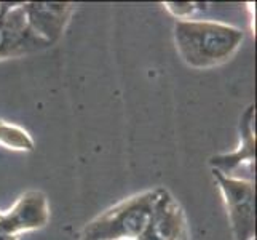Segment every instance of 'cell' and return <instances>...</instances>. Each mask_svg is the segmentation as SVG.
<instances>
[{"instance_id": "obj_1", "label": "cell", "mask_w": 257, "mask_h": 240, "mask_svg": "<svg viewBox=\"0 0 257 240\" xmlns=\"http://www.w3.org/2000/svg\"><path fill=\"white\" fill-rule=\"evenodd\" d=\"M241 29L217 21L177 20L174 42L181 58L190 67L206 69L228 61L240 48Z\"/></svg>"}, {"instance_id": "obj_2", "label": "cell", "mask_w": 257, "mask_h": 240, "mask_svg": "<svg viewBox=\"0 0 257 240\" xmlns=\"http://www.w3.org/2000/svg\"><path fill=\"white\" fill-rule=\"evenodd\" d=\"M160 188L123 200L90 221L82 240H136L147 227Z\"/></svg>"}, {"instance_id": "obj_3", "label": "cell", "mask_w": 257, "mask_h": 240, "mask_svg": "<svg viewBox=\"0 0 257 240\" xmlns=\"http://www.w3.org/2000/svg\"><path fill=\"white\" fill-rule=\"evenodd\" d=\"M222 191L235 240L255 238V186L252 180L225 176L212 170Z\"/></svg>"}, {"instance_id": "obj_4", "label": "cell", "mask_w": 257, "mask_h": 240, "mask_svg": "<svg viewBox=\"0 0 257 240\" xmlns=\"http://www.w3.org/2000/svg\"><path fill=\"white\" fill-rule=\"evenodd\" d=\"M51 47L29 28L23 4L0 2V59L16 58L26 53Z\"/></svg>"}, {"instance_id": "obj_5", "label": "cell", "mask_w": 257, "mask_h": 240, "mask_svg": "<svg viewBox=\"0 0 257 240\" xmlns=\"http://www.w3.org/2000/svg\"><path fill=\"white\" fill-rule=\"evenodd\" d=\"M136 240H189L185 213L165 188H160L152 218Z\"/></svg>"}, {"instance_id": "obj_6", "label": "cell", "mask_w": 257, "mask_h": 240, "mask_svg": "<svg viewBox=\"0 0 257 240\" xmlns=\"http://www.w3.org/2000/svg\"><path fill=\"white\" fill-rule=\"evenodd\" d=\"M50 208L45 194L29 191L23 194L13 208L0 213V234L18 235L26 230L40 229L48 223Z\"/></svg>"}, {"instance_id": "obj_7", "label": "cell", "mask_w": 257, "mask_h": 240, "mask_svg": "<svg viewBox=\"0 0 257 240\" xmlns=\"http://www.w3.org/2000/svg\"><path fill=\"white\" fill-rule=\"evenodd\" d=\"M23 7L31 31L50 45L59 40L74 12L72 4L61 2H29Z\"/></svg>"}, {"instance_id": "obj_8", "label": "cell", "mask_w": 257, "mask_h": 240, "mask_svg": "<svg viewBox=\"0 0 257 240\" xmlns=\"http://www.w3.org/2000/svg\"><path fill=\"white\" fill-rule=\"evenodd\" d=\"M255 108L254 104L247 106V109L243 112L240 119V136L241 143L240 147L230 154H220L211 158L212 170H217L225 176H232L246 164L249 168L255 164Z\"/></svg>"}, {"instance_id": "obj_9", "label": "cell", "mask_w": 257, "mask_h": 240, "mask_svg": "<svg viewBox=\"0 0 257 240\" xmlns=\"http://www.w3.org/2000/svg\"><path fill=\"white\" fill-rule=\"evenodd\" d=\"M0 143L7 147L18 149V150H32L34 141L31 135L24 128L16 125H8L0 120Z\"/></svg>"}, {"instance_id": "obj_10", "label": "cell", "mask_w": 257, "mask_h": 240, "mask_svg": "<svg viewBox=\"0 0 257 240\" xmlns=\"http://www.w3.org/2000/svg\"><path fill=\"white\" fill-rule=\"evenodd\" d=\"M166 8L171 13H174L177 18H182V16L190 15L195 10V5L193 4H166Z\"/></svg>"}, {"instance_id": "obj_11", "label": "cell", "mask_w": 257, "mask_h": 240, "mask_svg": "<svg viewBox=\"0 0 257 240\" xmlns=\"http://www.w3.org/2000/svg\"><path fill=\"white\" fill-rule=\"evenodd\" d=\"M0 240H20L18 235H7V234H0Z\"/></svg>"}, {"instance_id": "obj_12", "label": "cell", "mask_w": 257, "mask_h": 240, "mask_svg": "<svg viewBox=\"0 0 257 240\" xmlns=\"http://www.w3.org/2000/svg\"><path fill=\"white\" fill-rule=\"evenodd\" d=\"M252 240H255V238H252Z\"/></svg>"}]
</instances>
